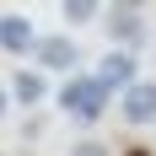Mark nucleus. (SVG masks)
I'll return each instance as SVG.
<instances>
[{"instance_id": "4", "label": "nucleus", "mask_w": 156, "mask_h": 156, "mask_svg": "<svg viewBox=\"0 0 156 156\" xmlns=\"http://www.w3.org/2000/svg\"><path fill=\"white\" fill-rule=\"evenodd\" d=\"M124 119H129V124H151V119H156V81L124 86Z\"/></svg>"}, {"instance_id": "7", "label": "nucleus", "mask_w": 156, "mask_h": 156, "mask_svg": "<svg viewBox=\"0 0 156 156\" xmlns=\"http://www.w3.org/2000/svg\"><path fill=\"white\" fill-rule=\"evenodd\" d=\"M11 92H16V102H38V97H43V76H38V70H22V76L11 81Z\"/></svg>"}, {"instance_id": "10", "label": "nucleus", "mask_w": 156, "mask_h": 156, "mask_svg": "<svg viewBox=\"0 0 156 156\" xmlns=\"http://www.w3.org/2000/svg\"><path fill=\"white\" fill-rule=\"evenodd\" d=\"M124 156H151V151H124Z\"/></svg>"}, {"instance_id": "1", "label": "nucleus", "mask_w": 156, "mask_h": 156, "mask_svg": "<svg viewBox=\"0 0 156 156\" xmlns=\"http://www.w3.org/2000/svg\"><path fill=\"white\" fill-rule=\"evenodd\" d=\"M59 108L70 113V119H81V124H97L102 108H108V86L97 76H70L65 92H59Z\"/></svg>"}, {"instance_id": "5", "label": "nucleus", "mask_w": 156, "mask_h": 156, "mask_svg": "<svg viewBox=\"0 0 156 156\" xmlns=\"http://www.w3.org/2000/svg\"><path fill=\"white\" fill-rule=\"evenodd\" d=\"M97 81H102V86H135V59H129L124 48H113V54H102V59H97Z\"/></svg>"}, {"instance_id": "6", "label": "nucleus", "mask_w": 156, "mask_h": 156, "mask_svg": "<svg viewBox=\"0 0 156 156\" xmlns=\"http://www.w3.org/2000/svg\"><path fill=\"white\" fill-rule=\"evenodd\" d=\"M108 32H113L124 48H135V43L145 38V22H140V11H135V5H113V11H108Z\"/></svg>"}, {"instance_id": "2", "label": "nucleus", "mask_w": 156, "mask_h": 156, "mask_svg": "<svg viewBox=\"0 0 156 156\" xmlns=\"http://www.w3.org/2000/svg\"><path fill=\"white\" fill-rule=\"evenodd\" d=\"M32 43H38V38H32V22L22 11L0 16V48H5V54H32Z\"/></svg>"}, {"instance_id": "11", "label": "nucleus", "mask_w": 156, "mask_h": 156, "mask_svg": "<svg viewBox=\"0 0 156 156\" xmlns=\"http://www.w3.org/2000/svg\"><path fill=\"white\" fill-rule=\"evenodd\" d=\"M0 113H5V92H0Z\"/></svg>"}, {"instance_id": "3", "label": "nucleus", "mask_w": 156, "mask_h": 156, "mask_svg": "<svg viewBox=\"0 0 156 156\" xmlns=\"http://www.w3.org/2000/svg\"><path fill=\"white\" fill-rule=\"evenodd\" d=\"M32 59L43 65V70H70V65L81 59V48L70 43V38H38V43H32Z\"/></svg>"}, {"instance_id": "9", "label": "nucleus", "mask_w": 156, "mask_h": 156, "mask_svg": "<svg viewBox=\"0 0 156 156\" xmlns=\"http://www.w3.org/2000/svg\"><path fill=\"white\" fill-rule=\"evenodd\" d=\"M70 156H108V145H102V140H81Z\"/></svg>"}, {"instance_id": "8", "label": "nucleus", "mask_w": 156, "mask_h": 156, "mask_svg": "<svg viewBox=\"0 0 156 156\" xmlns=\"http://www.w3.org/2000/svg\"><path fill=\"white\" fill-rule=\"evenodd\" d=\"M65 16H70V22H92L97 5H92V0H65Z\"/></svg>"}]
</instances>
